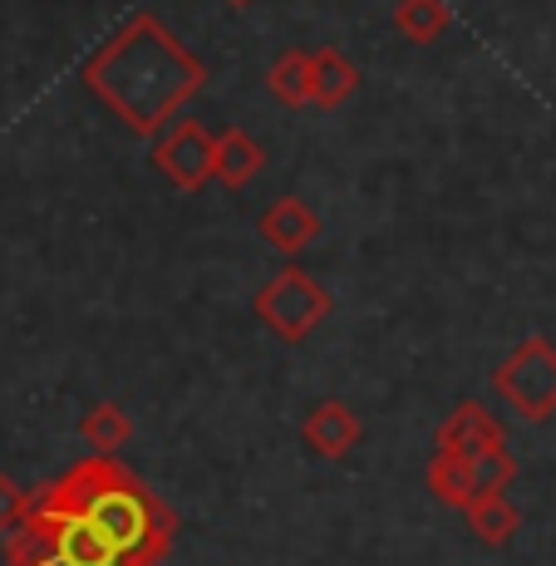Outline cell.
I'll return each mask as SVG.
<instances>
[{
    "mask_svg": "<svg viewBox=\"0 0 556 566\" xmlns=\"http://www.w3.org/2000/svg\"><path fill=\"white\" fill-rule=\"evenodd\" d=\"M212 144L217 138L198 118H172V128L153 138V168L178 192H202L212 182Z\"/></svg>",
    "mask_w": 556,
    "mask_h": 566,
    "instance_id": "8992f818",
    "label": "cell"
},
{
    "mask_svg": "<svg viewBox=\"0 0 556 566\" xmlns=\"http://www.w3.org/2000/svg\"><path fill=\"white\" fill-rule=\"evenodd\" d=\"M256 232H261V242L276 247L281 256H296V252H305V247L315 242V237H321V217H315V207L305 202V198L286 192V198H276V202L261 207Z\"/></svg>",
    "mask_w": 556,
    "mask_h": 566,
    "instance_id": "9c48e42d",
    "label": "cell"
},
{
    "mask_svg": "<svg viewBox=\"0 0 556 566\" xmlns=\"http://www.w3.org/2000/svg\"><path fill=\"white\" fill-rule=\"evenodd\" d=\"M266 90L286 108H311V50H281L266 64Z\"/></svg>",
    "mask_w": 556,
    "mask_h": 566,
    "instance_id": "4fadbf2b",
    "label": "cell"
},
{
    "mask_svg": "<svg viewBox=\"0 0 556 566\" xmlns=\"http://www.w3.org/2000/svg\"><path fill=\"white\" fill-rule=\"evenodd\" d=\"M493 449H507V433L478 399H463L433 433V453H458L463 459V453H493Z\"/></svg>",
    "mask_w": 556,
    "mask_h": 566,
    "instance_id": "ba28073f",
    "label": "cell"
},
{
    "mask_svg": "<svg viewBox=\"0 0 556 566\" xmlns=\"http://www.w3.org/2000/svg\"><path fill=\"white\" fill-rule=\"evenodd\" d=\"M84 84L134 134L158 138L207 84V64L153 10H138L84 60Z\"/></svg>",
    "mask_w": 556,
    "mask_h": 566,
    "instance_id": "7a4b0ae2",
    "label": "cell"
},
{
    "mask_svg": "<svg viewBox=\"0 0 556 566\" xmlns=\"http://www.w3.org/2000/svg\"><path fill=\"white\" fill-rule=\"evenodd\" d=\"M359 439H365V423H359V413L345 405V399H321V405H311L301 419V443L311 459L340 463L345 453H355Z\"/></svg>",
    "mask_w": 556,
    "mask_h": 566,
    "instance_id": "52a82bcc",
    "label": "cell"
},
{
    "mask_svg": "<svg viewBox=\"0 0 556 566\" xmlns=\"http://www.w3.org/2000/svg\"><path fill=\"white\" fill-rule=\"evenodd\" d=\"M493 389L503 405L517 409V419L542 423L556 413V345L552 340H522L503 365L493 369Z\"/></svg>",
    "mask_w": 556,
    "mask_h": 566,
    "instance_id": "277c9868",
    "label": "cell"
},
{
    "mask_svg": "<svg viewBox=\"0 0 556 566\" xmlns=\"http://www.w3.org/2000/svg\"><path fill=\"white\" fill-rule=\"evenodd\" d=\"M463 517H468V532H473L483 547H507V542L517 537V527H522V513L507 503L503 493L478 497L473 507H463Z\"/></svg>",
    "mask_w": 556,
    "mask_h": 566,
    "instance_id": "9a60e30c",
    "label": "cell"
},
{
    "mask_svg": "<svg viewBox=\"0 0 556 566\" xmlns=\"http://www.w3.org/2000/svg\"><path fill=\"white\" fill-rule=\"evenodd\" d=\"M359 90V64L345 50H311V108H340Z\"/></svg>",
    "mask_w": 556,
    "mask_h": 566,
    "instance_id": "8fae6325",
    "label": "cell"
},
{
    "mask_svg": "<svg viewBox=\"0 0 556 566\" xmlns=\"http://www.w3.org/2000/svg\"><path fill=\"white\" fill-rule=\"evenodd\" d=\"M178 537V513L118 459H80L54 483L35 488L6 566H158Z\"/></svg>",
    "mask_w": 556,
    "mask_h": 566,
    "instance_id": "6da1fadb",
    "label": "cell"
},
{
    "mask_svg": "<svg viewBox=\"0 0 556 566\" xmlns=\"http://www.w3.org/2000/svg\"><path fill=\"white\" fill-rule=\"evenodd\" d=\"M331 311H335V296L301 266H281L276 276L252 296V315L286 345L311 340Z\"/></svg>",
    "mask_w": 556,
    "mask_h": 566,
    "instance_id": "3957f363",
    "label": "cell"
},
{
    "mask_svg": "<svg viewBox=\"0 0 556 566\" xmlns=\"http://www.w3.org/2000/svg\"><path fill=\"white\" fill-rule=\"evenodd\" d=\"M453 25L449 0H399L395 6V30L409 40V45H433L443 40Z\"/></svg>",
    "mask_w": 556,
    "mask_h": 566,
    "instance_id": "5bb4252c",
    "label": "cell"
},
{
    "mask_svg": "<svg viewBox=\"0 0 556 566\" xmlns=\"http://www.w3.org/2000/svg\"><path fill=\"white\" fill-rule=\"evenodd\" d=\"M261 168H266V148H261L246 128H227V134H217L212 178L222 182V188H246V182L261 178Z\"/></svg>",
    "mask_w": 556,
    "mask_h": 566,
    "instance_id": "30bf717a",
    "label": "cell"
},
{
    "mask_svg": "<svg viewBox=\"0 0 556 566\" xmlns=\"http://www.w3.org/2000/svg\"><path fill=\"white\" fill-rule=\"evenodd\" d=\"M517 478V459L507 449H493V453H433L429 463V493L449 507H473L478 497H493V493H507V483Z\"/></svg>",
    "mask_w": 556,
    "mask_h": 566,
    "instance_id": "5b68a950",
    "label": "cell"
},
{
    "mask_svg": "<svg viewBox=\"0 0 556 566\" xmlns=\"http://www.w3.org/2000/svg\"><path fill=\"white\" fill-rule=\"evenodd\" d=\"M25 503H30L25 488H20L10 473H0V532H15L20 527V517H25Z\"/></svg>",
    "mask_w": 556,
    "mask_h": 566,
    "instance_id": "2e32d148",
    "label": "cell"
},
{
    "mask_svg": "<svg viewBox=\"0 0 556 566\" xmlns=\"http://www.w3.org/2000/svg\"><path fill=\"white\" fill-rule=\"evenodd\" d=\"M227 6H237V10H246V6H256V0H227Z\"/></svg>",
    "mask_w": 556,
    "mask_h": 566,
    "instance_id": "e0dca14e",
    "label": "cell"
},
{
    "mask_svg": "<svg viewBox=\"0 0 556 566\" xmlns=\"http://www.w3.org/2000/svg\"><path fill=\"white\" fill-rule=\"evenodd\" d=\"M80 439L90 443L94 453L114 459V453L124 449L128 439H134V419H128V409H124V405H114V399H99L94 409H84V419H80Z\"/></svg>",
    "mask_w": 556,
    "mask_h": 566,
    "instance_id": "7c38bea8",
    "label": "cell"
}]
</instances>
